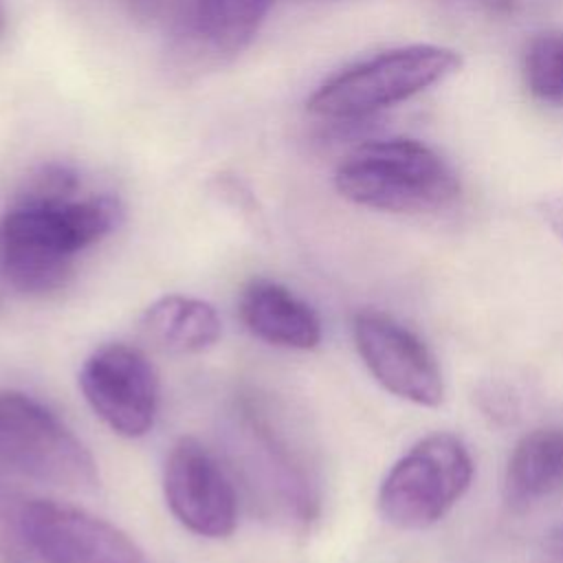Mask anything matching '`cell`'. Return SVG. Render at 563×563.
I'll return each instance as SVG.
<instances>
[{"instance_id": "4", "label": "cell", "mask_w": 563, "mask_h": 563, "mask_svg": "<svg viewBox=\"0 0 563 563\" xmlns=\"http://www.w3.org/2000/svg\"><path fill=\"white\" fill-rule=\"evenodd\" d=\"M473 457L457 435L429 433L383 477L378 512L394 528L424 530L462 499L473 482Z\"/></svg>"}, {"instance_id": "3", "label": "cell", "mask_w": 563, "mask_h": 563, "mask_svg": "<svg viewBox=\"0 0 563 563\" xmlns=\"http://www.w3.org/2000/svg\"><path fill=\"white\" fill-rule=\"evenodd\" d=\"M457 51L411 44L378 53L323 81L308 99V110L330 121H356L407 101L460 70Z\"/></svg>"}, {"instance_id": "1", "label": "cell", "mask_w": 563, "mask_h": 563, "mask_svg": "<svg viewBox=\"0 0 563 563\" xmlns=\"http://www.w3.org/2000/svg\"><path fill=\"white\" fill-rule=\"evenodd\" d=\"M121 202L110 194L53 202H13L0 218V273L24 295L62 290L75 257L121 222Z\"/></svg>"}, {"instance_id": "19", "label": "cell", "mask_w": 563, "mask_h": 563, "mask_svg": "<svg viewBox=\"0 0 563 563\" xmlns=\"http://www.w3.org/2000/svg\"><path fill=\"white\" fill-rule=\"evenodd\" d=\"M442 2L460 11L484 13V15H506L515 7V0H442Z\"/></svg>"}, {"instance_id": "18", "label": "cell", "mask_w": 563, "mask_h": 563, "mask_svg": "<svg viewBox=\"0 0 563 563\" xmlns=\"http://www.w3.org/2000/svg\"><path fill=\"white\" fill-rule=\"evenodd\" d=\"M534 563H563V523H556L543 532L537 545Z\"/></svg>"}, {"instance_id": "17", "label": "cell", "mask_w": 563, "mask_h": 563, "mask_svg": "<svg viewBox=\"0 0 563 563\" xmlns=\"http://www.w3.org/2000/svg\"><path fill=\"white\" fill-rule=\"evenodd\" d=\"M0 561L2 563H48L24 541V537L9 523L4 515L0 519Z\"/></svg>"}, {"instance_id": "16", "label": "cell", "mask_w": 563, "mask_h": 563, "mask_svg": "<svg viewBox=\"0 0 563 563\" xmlns=\"http://www.w3.org/2000/svg\"><path fill=\"white\" fill-rule=\"evenodd\" d=\"M79 189V178L64 165H46L35 172L18 191V202H53L73 198Z\"/></svg>"}, {"instance_id": "9", "label": "cell", "mask_w": 563, "mask_h": 563, "mask_svg": "<svg viewBox=\"0 0 563 563\" xmlns=\"http://www.w3.org/2000/svg\"><path fill=\"white\" fill-rule=\"evenodd\" d=\"M163 495L176 521L198 537L227 539L238 526L233 479L198 438L183 435L169 446Z\"/></svg>"}, {"instance_id": "12", "label": "cell", "mask_w": 563, "mask_h": 563, "mask_svg": "<svg viewBox=\"0 0 563 563\" xmlns=\"http://www.w3.org/2000/svg\"><path fill=\"white\" fill-rule=\"evenodd\" d=\"M273 0H191L180 42L200 57H233L255 37Z\"/></svg>"}, {"instance_id": "8", "label": "cell", "mask_w": 563, "mask_h": 563, "mask_svg": "<svg viewBox=\"0 0 563 563\" xmlns=\"http://www.w3.org/2000/svg\"><path fill=\"white\" fill-rule=\"evenodd\" d=\"M79 389L95 416L121 438H143L158 416L161 383L147 354L128 343H106L79 369Z\"/></svg>"}, {"instance_id": "15", "label": "cell", "mask_w": 563, "mask_h": 563, "mask_svg": "<svg viewBox=\"0 0 563 563\" xmlns=\"http://www.w3.org/2000/svg\"><path fill=\"white\" fill-rule=\"evenodd\" d=\"M521 73L534 99L563 106V31L532 35L523 48Z\"/></svg>"}, {"instance_id": "7", "label": "cell", "mask_w": 563, "mask_h": 563, "mask_svg": "<svg viewBox=\"0 0 563 563\" xmlns=\"http://www.w3.org/2000/svg\"><path fill=\"white\" fill-rule=\"evenodd\" d=\"M2 515L48 563H152L121 528L70 504L22 497Z\"/></svg>"}, {"instance_id": "13", "label": "cell", "mask_w": 563, "mask_h": 563, "mask_svg": "<svg viewBox=\"0 0 563 563\" xmlns=\"http://www.w3.org/2000/svg\"><path fill=\"white\" fill-rule=\"evenodd\" d=\"M563 486V429H532L519 438L504 471V499L523 510Z\"/></svg>"}, {"instance_id": "21", "label": "cell", "mask_w": 563, "mask_h": 563, "mask_svg": "<svg viewBox=\"0 0 563 563\" xmlns=\"http://www.w3.org/2000/svg\"><path fill=\"white\" fill-rule=\"evenodd\" d=\"M2 20H4V15H2V7H0V29H2Z\"/></svg>"}, {"instance_id": "2", "label": "cell", "mask_w": 563, "mask_h": 563, "mask_svg": "<svg viewBox=\"0 0 563 563\" xmlns=\"http://www.w3.org/2000/svg\"><path fill=\"white\" fill-rule=\"evenodd\" d=\"M336 191L387 213H438L460 198L453 167L416 139H380L358 145L334 172Z\"/></svg>"}, {"instance_id": "5", "label": "cell", "mask_w": 563, "mask_h": 563, "mask_svg": "<svg viewBox=\"0 0 563 563\" xmlns=\"http://www.w3.org/2000/svg\"><path fill=\"white\" fill-rule=\"evenodd\" d=\"M0 466L68 490L99 484L97 462L73 429L40 400L0 391Z\"/></svg>"}, {"instance_id": "10", "label": "cell", "mask_w": 563, "mask_h": 563, "mask_svg": "<svg viewBox=\"0 0 563 563\" xmlns=\"http://www.w3.org/2000/svg\"><path fill=\"white\" fill-rule=\"evenodd\" d=\"M354 347L389 394L418 407H438L444 400L442 369L429 345L407 325L380 310H358L352 319Z\"/></svg>"}, {"instance_id": "14", "label": "cell", "mask_w": 563, "mask_h": 563, "mask_svg": "<svg viewBox=\"0 0 563 563\" xmlns=\"http://www.w3.org/2000/svg\"><path fill=\"white\" fill-rule=\"evenodd\" d=\"M147 339L169 354H200L222 336L218 310L198 297L165 295L147 306L143 314Z\"/></svg>"}, {"instance_id": "20", "label": "cell", "mask_w": 563, "mask_h": 563, "mask_svg": "<svg viewBox=\"0 0 563 563\" xmlns=\"http://www.w3.org/2000/svg\"><path fill=\"white\" fill-rule=\"evenodd\" d=\"M539 209H541V216H543L545 224L563 242V194L545 198Z\"/></svg>"}, {"instance_id": "6", "label": "cell", "mask_w": 563, "mask_h": 563, "mask_svg": "<svg viewBox=\"0 0 563 563\" xmlns=\"http://www.w3.org/2000/svg\"><path fill=\"white\" fill-rule=\"evenodd\" d=\"M231 433L238 468L262 504L295 523L314 521L319 515L314 482L268 411L253 400H242Z\"/></svg>"}, {"instance_id": "11", "label": "cell", "mask_w": 563, "mask_h": 563, "mask_svg": "<svg viewBox=\"0 0 563 563\" xmlns=\"http://www.w3.org/2000/svg\"><path fill=\"white\" fill-rule=\"evenodd\" d=\"M240 321L260 341L286 350H312L321 343V319L310 303L284 284L251 279L238 301Z\"/></svg>"}]
</instances>
